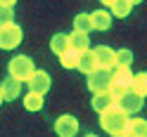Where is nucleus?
I'll use <instances>...</instances> for the list:
<instances>
[{"label": "nucleus", "mask_w": 147, "mask_h": 137, "mask_svg": "<svg viewBox=\"0 0 147 137\" xmlns=\"http://www.w3.org/2000/svg\"><path fill=\"white\" fill-rule=\"evenodd\" d=\"M86 137H97V135H86Z\"/></svg>", "instance_id": "obj_29"}, {"label": "nucleus", "mask_w": 147, "mask_h": 137, "mask_svg": "<svg viewBox=\"0 0 147 137\" xmlns=\"http://www.w3.org/2000/svg\"><path fill=\"white\" fill-rule=\"evenodd\" d=\"M131 80H133V71L131 69H114L112 71V85H109V92L112 97H121L126 90H131Z\"/></svg>", "instance_id": "obj_5"}, {"label": "nucleus", "mask_w": 147, "mask_h": 137, "mask_svg": "<svg viewBox=\"0 0 147 137\" xmlns=\"http://www.w3.org/2000/svg\"><path fill=\"white\" fill-rule=\"evenodd\" d=\"M93 54H95L97 66H107V69L114 66V50L109 47V45H100V47H95Z\"/></svg>", "instance_id": "obj_12"}, {"label": "nucleus", "mask_w": 147, "mask_h": 137, "mask_svg": "<svg viewBox=\"0 0 147 137\" xmlns=\"http://www.w3.org/2000/svg\"><path fill=\"white\" fill-rule=\"evenodd\" d=\"M3 102H5V99H3V95H0V104H3Z\"/></svg>", "instance_id": "obj_28"}, {"label": "nucleus", "mask_w": 147, "mask_h": 137, "mask_svg": "<svg viewBox=\"0 0 147 137\" xmlns=\"http://www.w3.org/2000/svg\"><path fill=\"white\" fill-rule=\"evenodd\" d=\"M133 64V52L131 50H114V69H131Z\"/></svg>", "instance_id": "obj_16"}, {"label": "nucleus", "mask_w": 147, "mask_h": 137, "mask_svg": "<svg viewBox=\"0 0 147 137\" xmlns=\"http://www.w3.org/2000/svg\"><path fill=\"white\" fill-rule=\"evenodd\" d=\"M43 95L40 92H33V90H29L26 92V97H24V106L29 109V111H40L43 109Z\"/></svg>", "instance_id": "obj_19"}, {"label": "nucleus", "mask_w": 147, "mask_h": 137, "mask_svg": "<svg viewBox=\"0 0 147 137\" xmlns=\"http://www.w3.org/2000/svg\"><path fill=\"white\" fill-rule=\"evenodd\" d=\"M50 50L59 57L64 50H69V35L67 33H55L52 38H50Z\"/></svg>", "instance_id": "obj_17"}, {"label": "nucleus", "mask_w": 147, "mask_h": 137, "mask_svg": "<svg viewBox=\"0 0 147 137\" xmlns=\"http://www.w3.org/2000/svg\"><path fill=\"white\" fill-rule=\"evenodd\" d=\"M114 104V97H112V92L109 90H105V92H95L93 95V109L100 114V111H105V109H109Z\"/></svg>", "instance_id": "obj_15"}, {"label": "nucleus", "mask_w": 147, "mask_h": 137, "mask_svg": "<svg viewBox=\"0 0 147 137\" xmlns=\"http://www.w3.org/2000/svg\"><path fill=\"white\" fill-rule=\"evenodd\" d=\"M7 71H10V76L14 80H19V83H26L29 80V76L36 71L31 57H26V54H17V57L10 59V64H7Z\"/></svg>", "instance_id": "obj_2"}, {"label": "nucleus", "mask_w": 147, "mask_h": 137, "mask_svg": "<svg viewBox=\"0 0 147 137\" xmlns=\"http://www.w3.org/2000/svg\"><path fill=\"white\" fill-rule=\"evenodd\" d=\"M90 24H93L95 31H107L109 26H112V14L107 10H95L90 14Z\"/></svg>", "instance_id": "obj_14"}, {"label": "nucleus", "mask_w": 147, "mask_h": 137, "mask_svg": "<svg viewBox=\"0 0 147 137\" xmlns=\"http://www.w3.org/2000/svg\"><path fill=\"white\" fill-rule=\"evenodd\" d=\"M109 14L112 17H128L133 10V5H131V0H112V5H109Z\"/></svg>", "instance_id": "obj_18"}, {"label": "nucleus", "mask_w": 147, "mask_h": 137, "mask_svg": "<svg viewBox=\"0 0 147 137\" xmlns=\"http://www.w3.org/2000/svg\"><path fill=\"white\" fill-rule=\"evenodd\" d=\"M100 3H102L105 7H109V5H112V0H100Z\"/></svg>", "instance_id": "obj_25"}, {"label": "nucleus", "mask_w": 147, "mask_h": 137, "mask_svg": "<svg viewBox=\"0 0 147 137\" xmlns=\"http://www.w3.org/2000/svg\"><path fill=\"white\" fill-rule=\"evenodd\" d=\"M0 5H10V7H14L17 0H0Z\"/></svg>", "instance_id": "obj_24"}, {"label": "nucleus", "mask_w": 147, "mask_h": 137, "mask_svg": "<svg viewBox=\"0 0 147 137\" xmlns=\"http://www.w3.org/2000/svg\"><path fill=\"white\" fill-rule=\"evenodd\" d=\"M67 35H69V47H71V50L81 52V50H88V47H90V40H88V33H86V31L74 29V31L67 33Z\"/></svg>", "instance_id": "obj_13"}, {"label": "nucleus", "mask_w": 147, "mask_h": 137, "mask_svg": "<svg viewBox=\"0 0 147 137\" xmlns=\"http://www.w3.org/2000/svg\"><path fill=\"white\" fill-rule=\"evenodd\" d=\"M97 66V61H95V54H93V50H81L78 52V57H76V69L81 71V74H90Z\"/></svg>", "instance_id": "obj_9"}, {"label": "nucleus", "mask_w": 147, "mask_h": 137, "mask_svg": "<svg viewBox=\"0 0 147 137\" xmlns=\"http://www.w3.org/2000/svg\"><path fill=\"white\" fill-rule=\"evenodd\" d=\"M19 92H22V83L19 80H14L12 76H7L3 83H0V95H3V99H17L19 97Z\"/></svg>", "instance_id": "obj_10"}, {"label": "nucleus", "mask_w": 147, "mask_h": 137, "mask_svg": "<svg viewBox=\"0 0 147 137\" xmlns=\"http://www.w3.org/2000/svg\"><path fill=\"white\" fill-rule=\"evenodd\" d=\"M114 104L121 109L126 116H131V114H138V111L145 106V97H142V95H135L133 90H126L121 97L114 99Z\"/></svg>", "instance_id": "obj_6"}, {"label": "nucleus", "mask_w": 147, "mask_h": 137, "mask_svg": "<svg viewBox=\"0 0 147 137\" xmlns=\"http://www.w3.org/2000/svg\"><path fill=\"white\" fill-rule=\"evenodd\" d=\"M138 3H142V0H131V5H138Z\"/></svg>", "instance_id": "obj_27"}, {"label": "nucleus", "mask_w": 147, "mask_h": 137, "mask_svg": "<svg viewBox=\"0 0 147 137\" xmlns=\"http://www.w3.org/2000/svg\"><path fill=\"white\" fill-rule=\"evenodd\" d=\"M12 14H14V10H12L10 5H0V26L10 24L12 21Z\"/></svg>", "instance_id": "obj_23"}, {"label": "nucleus", "mask_w": 147, "mask_h": 137, "mask_svg": "<svg viewBox=\"0 0 147 137\" xmlns=\"http://www.w3.org/2000/svg\"><path fill=\"white\" fill-rule=\"evenodd\" d=\"M126 123H128V116H126L116 104H112L109 109H105V111H100V125H102V130L109 132V135L123 132Z\"/></svg>", "instance_id": "obj_1"}, {"label": "nucleus", "mask_w": 147, "mask_h": 137, "mask_svg": "<svg viewBox=\"0 0 147 137\" xmlns=\"http://www.w3.org/2000/svg\"><path fill=\"white\" fill-rule=\"evenodd\" d=\"M55 132L59 137H74L78 132V121L71 114H64V116H59L57 121H55Z\"/></svg>", "instance_id": "obj_7"}, {"label": "nucleus", "mask_w": 147, "mask_h": 137, "mask_svg": "<svg viewBox=\"0 0 147 137\" xmlns=\"http://www.w3.org/2000/svg\"><path fill=\"white\" fill-rule=\"evenodd\" d=\"M29 88L33 90V92H40V95H45L50 90V85H52V80H50V76L45 74V71H33V74L29 76Z\"/></svg>", "instance_id": "obj_8"}, {"label": "nucleus", "mask_w": 147, "mask_h": 137, "mask_svg": "<svg viewBox=\"0 0 147 137\" xmlns=\"http://www.w3.org/2000/svg\"><path fill=\"white\" fill-rule=\"evenodd\" d=\"M74 29L90 33V31H93V24H90V14H76V19H74Z\"/></svg>", "instance_id": "obj_22"}, {"label": "nucleus", "mask_w": 147, "mask_h": 137, "mask_svg": "<svg viewBox=\"0 0 147 137\" xmlns=\"http://www.w3.org/2000/svg\"><path fill=\"white\" fill-rule=\"evenodd\" d=\"M123 132L128 137H147V121L145 118H131L128 116V123L123 128Z\"/></svg>", "instance_id": "obj_11"}, {"label": "nucleus", "mask_w": 147, "mask_h": 137, "mask_svg": "<svg viewBox=\"0 0 147 137\" xmlns=\"http://www.w3.org/2000/svg\"><path fill=\"white\" fill-rule=\"evenodd\" d=\"M76 57H78V52L69 47V50H64L59 54V64H62L64 69H76Z\"/></svg>", "instance_id": "obj_21"}, {"label": "nucleus", "mask_w": 147, "mask_h": 137, "mask_svg": "<svg viewBox=\"0 0 147 137\" xmlns=\"http://www.w3.org/2000/svg\"><path fill=\"white\" fill-rule=\"evenodd\" d=\"M22 38H24V31L19 29V24L10 21L0 26V50H14L22 43Z\"/></svg>", "instance_id": "obj_4"}, {"label": "nucleus", "mask_w": 147, "mask_h": 137, "mask_svg": "<svg viewBox=\"0 0 147 137\" xmlns=\"http://www.w3.org/2000/svg\"><path fill=\"white\" fill-rule=\"evenodd\" d=\"M112 137H128L126 132H119V135H112Z\"/></svg>", "instance_id": "obj_26"}, {"label": "nucleus", "mask_w": 147, "mask_h": 137, "mask_svg": "<svg viewBox=\"0 0 147 137\" xmlns=\"http://www.w3.org/2000/svg\"><path fill=\"white\" fill-rule=\"evenodd\" d=\"M88 76V90L90 92H105V90H109V85H112V69L107 66H95Z\"/></svg>", "instance_id": "obj_3"}, {"label": "nucleus", "mask_w": 147, "mask_h": 137, "mask_svg": "<svg viewBox=\"0 0 147 137\" xmlns=\"http://www.w3.org/2000/svg\"><path fill=\"white\" fill-rule=\"evenodd\" d=\"M131 90L135 95H142L147 92V76L145 74H133V80H131Z\"/></svg>", "instance_id": "obj_20"}]
</instances>
